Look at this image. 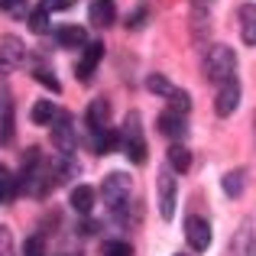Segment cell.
Here are the masks:
<instances>
[{"mask_svg":"<svg viewBox=\"0 0 256 256\" xmlns=\"http://www.w3.org/2000/svg\"><path fill=\"white\" fill-rule=\"evenodd\" d=\"M56 39H58V46H62V49H82V46H88L84 26H75V23L58 26V30H56Z\"/></svg>","mask_w":256,"mask_h":256,"instance_id":"12","label":"cell"},{"mask_svg":"<svg viewBox=\"0 0 256 256\" xmlns=\"http://www.w3.org/2000/svg\"><path fill=\"white\" fill-rule=\"evenodd\" d=\"M146 16H150V6H146V4H140L136 10H133L130 16H126V26H130V30H140V26L146 23Z\"/></svg>","mask_w":256,"mask_h":256,"instance_id":"28","label":"cell"},{"mask_svg":"<svg viewBox=\"0 0 256 256\" xmlns=\"http://www.w3.org/2000/svg\"><path fill=\"white\" fill-rule=\"evenodd\" d=\"M30 117H32V124L49 126V124H56L58 110H56V104H52V100H36V104H32V110H30Z\"/></svg>","mask_w":256,"mask_h":256,"instance_id":"18","label":"cell"},{"mask_svg":"<svg viewBox=\"0 0 256 256\" xmlns=\"http://www.w3.org/2000/svg\"><path fill=\"white\" fill-rule=\"evenodd\" d=\"M175 256H185V253H175Z\"/></svg>","mask_w":256,"mask_h":256,"instance_id":"33","label":"cell"},{"mask_svg":"<svg viewBox=\"0 0 256 256\" xmlns=\"http://www.w3.org/2000/svg\"><path fill=\"white\" fill-rule=\"evenodd\" d=\"M75 4V0H39V6H42V10H68V6Z\"/></svg>","mask_w":256,"mask_h":256,"instance_id":"31","label":"cell"},{"mask_svg":"<svg viewBox=\"0 0 256 256\" xmlns=\"http://www.w3.org/2000/svg\"><path fill=\"white\" fill-rule=\"evenodd\" d=\"M146 88H150L152 94H162V98H172V91H175L162 75H150V78H146Z\"/></svg>","mask_w":256,"mask_h":256,"instance_id":"23","label":"cell"},{"mask_svg":"<svg viewBox=\"0 0 256 256\" xmlns=\"http://www.w3.org/2000/svg\"><path fill=\"white\" fill-rule=\"evenodd\" d=\"M240 104V82L237 78H230V82H224L218 88V98H214V110H218V117H230L234 110H237Z\"/></svg>","mask_w":256,"mask_h":256,"instance_id":"8","label":"cell"},{"mask_svg":"<svg viewBox=\"0 0 256 256\" xmlns=\"http://www.w3.org/2000/svg\"><path fill=\"white\" fill-rule=\"evenodd\" d=\"M68 201H72V208H75L78 214H91V208H94V188L91 185H75V188H72V194H68Z\"/></svg>","mask_w":256,"mask_h":256,"instance_id":"16","label":"cell"},{"mask_svg":"<svg viewBox=\"0 0 256 256\" xmlns=\"http://www.w3.org/2000/svg\"><path fill=\"white\" fill-rule=\"evenodd\" d=\"M23 256H46V250H42V237H30L23 244Z\"/></svg>","mask_w":256,"mask_h":256,"instance_id":"30","label":"cell"},{"mask_svg":"<svg viewBox=\"0 0 256 256\" xmlns=\"http://www.w3.org/2000/svg\"><path fill=\"white\" fill-rule=\"evenodd\" d=\"M13 192H16V188H13V178L6 175V169H4V166H0V204H4V201L10 198Z\"/></svg>","mask_w":256,"mask_h":256,"instance_id":"29","label":"cell"},{"mask_svg":"<svg viewBox=\"0 0 256 256\" xmlns=\"http://www.w3.org/2000/svg\"><path fill=\"white\" fill-rule=\"evenodd\" d=\"M26 0H0V10H10V13H20Z\"/></svg>","mask_w":256,"mask_h":256,"instance_id":"32","label":"cell"},{"mask_svg":"<svg viewBox=\"0 0 256 256\" xmlns=\"http://www.w3.org/2000/svg\"><path fill=\"white\" fill-rule=\"evenodd\" d=\"M143 117H140L136 110H130L126 114V120H124V133H120V140H124V152L130 156V162H136V166H143L146 162V140H143Z\"/></svg>","mask_w":256,"mask_h":256,"instance_id":"2","label":"cell"},{"mask_svg":"<svg viewBox=\"0 0 256 256\" xmlns=\"http://www.w3.org/2000/svg\"><path fill=\"white\" fill-rule=\"evenodd\" d=\"M52 143L62 156H72L78 150V133H75V124H72V114H58L56 124H52Z\"/></svg>","mask_w":256,"mask_h":256,"instance_id":"4","label":"cell"},{"mask_svg":"<svg viewBox=\"0 0 256 256\" xmlns=\"http://www.w3.org/2000/svg\"><path fill=\"white\" fill-rule=\"evenodd\" d=\"M234 68H237V56H234L230 46H211L204 56V78L211 84H224L234 78Z\"/></svg>","mask_w":256,"mask_h":256,"instance_id":"1","label":"cell"},{"mask_svg":"<svg viewBox=\"0 0 256 256\" xmlns=\"http://www.w3.org/2000/svg\"><path fill=\"white\" fill-rule=\"evenodd\" d=\"M104 256H133V246L126 244V240H107Z\"/></svg>","mask_w":256,"mask_h":256,"instance_id":"25","label":"cell"},{"mask_svg":"<svg viewBox=\"0 0 256 256\" xmlns=\"http://www.w3.org/2000/svg\"><path fill=\"white\" fill-rule=\"evenodd\" d=\"M13 140V94L6 84H0V143Z\"/></svg>","mask_w":256,"mask_h":256,"instance_id":"10","label":"cell"},{"mask_svg":"<svg viewBox=\"0 0 256 256\" xmlns=\"http://www.w3.org/2000/svg\"><path fill=\"white\" fill-rule=\"evenodd\" d=\"M250 253H253V220L246 218L244 224L237 227V234H234L227 256H250Z\"/></svg>","mask_w":256,"mask_h":256,"instance_id":"11","label":"cell"},{"mask_svg":"<svg viewBox=\"0 0 256 256\" xmlns=\"http://www.w3.org/2000/svg\"><path fill=\"white\" fill-rule=\"evenodd\" d=\"M220 185H224V192L230 194V198H240V194H244V185H246V172H244V169H237V172H227Z\"/></svg>","mask_w":256,"mask_h":256,"instance_id":"21","label":"cell"},{"mask_svg":"<svg viewBox=\"0 0 256 256\" xmlns=\"http://www.w3.org/2000/svg\"><path fill=\"white\" fill-rule=\"evenodd\" d=\"M100 58H104V42H100V39L98 42H88L82 58H78V78H82V82H91V75L100 65Z\"/></svg>","mask_w":256,"mask_h":256,"instance_id":"9","label":"cell"},{"mask_svg":"<svg viewBox=\"0 0 256 256\" xmlns=\"http://www.w3.org/2000/svg\"><path fill=\"white\" fill-rule=\"evenodd\" d=\"M185 240L194 253H204L208 246H211V224H208L204 218H198V214H192V218L185 220Z\"/></svg>","mask_w":256,"mask_h":256,"instance_id":"6","label":"cell"},{"mask_svg":"<svg viewBox=\"0 0 256 256\" xmlns=\"http://www.w3.org/2000/svg\"><path fill=\"white\" fill-rule=\"evenodd\" d=\"M240 36L246 46H256V4L240 6Z\"/></svg>","mask_w":256,"mask_h":256,"instance_id":"15","label":"cell"},{"mask_svg":"<svg viewBox=\"0 0 256 256\" xmlns=\"http://www.w3.org/2000/svg\"><path fill=\"white\" fill-rule=\"evenodd\" d=\"M0 256H16V250H13V234L6 224H0Z\"/></svg>","mask_w":256,"mask_h":256,"instance_id":"27","label":"cell"},{"mask_svg":"<svg viewBox=\"0 0 256 256\" xmlns=\"http://www.w3.org/2000/svg\"><path fill=\"white\" fill-rule=\"evenodd\" d=\"M91 146H94V152H98V156H107V152H114V150L120 146V136L110 130V126H104V130H98V133H94Z\"/></svg>","mask_w":256,"mask_h":256,"instance_id":"17","label":"cell"},{"mask_svg":"<svg viewBox=\"0 0 256 256\" xmlns=\"http://www.w3.org/2000/svg\"><path fill=\"white\" fill-rule=\"evenodd\" d=\"M159 214H162V220L175 218V175H172V169H159Z\"/></svg>","mask_w":256,"mask_h":256,"instance_id":"7","label":"cell"},{"mask_svg":"<svg viewBox=\"0 0 256 256\" xmlns=\"http://www.w3.org/2000/svg\"><path fill=\"white\" fill-rule=\"evenodd\" d=\"M30 30L42 36V32L49 30V10H42V6H39V10H32L30 13Z\"/></svg>","mask_w":256,"mask_h":256,"instance_id":"24","label":"cell"},{"mask_svg":"<svg viewBox=\"0 0 256 256\" xmlns=\"http://www.w3.org/2000/svg\"><path fill=\"white\" fill-rule=\"evenodd\" d=\"M185 117L182 114H175V110H166V114H159V133L162 136H169V140H182L185 136Z\"/></svg>","mask_w":256,"mask_h":256,"instance_id":"13","label":"cell"},{"mask_svg":"<svg viewBox=\"0 0 256 256\" xmlns=\"http://www.w3.org/2000/svg\"><path fill=\"white\" fill-rule=\"evenodd\" d=\"M26 62V46L16 36H0V72H13Z\"/></svg>","mask_w":256,"mask_h":256,"instance_id":"5","label":"cell"},{"mask_svg":"<svg viewBox=\"0 0 256 256\" xmlns=\"http://www.w3.org/2000/svg\"><path fill=\"white\" fill-rule=\"evenodd\" d=\"M169 104H172V110H175V114H182V117H185V114L192 110V98H188V91H178V88L172 91Z\"/></svg>","mask_w":256,"mask_h":256,"instance_id":"22","label":"cell"},{"mask_svg":"<svg viewBox=\"0 0 256 256\" xmlns=\"http://www.w3.org/2000/svg\"><path fill=\"white\" fill-rule=\"evenodd\" d=\"M91 23L94 26H110L114 23V4L110 0H94L91 4Z\"/></svg>","mask_w":256,"mask_h":256,"instance_id":"20","label":"cell"},{"mask_svg":"<svg viewBox=\"0 0 256 256\" xmlns=\"http://www.w3.org/2000/svg\"><path fill=\"white\" fill-rule=\"evenodd\" d=\"M88 126H91V133H98V130H104L107 126V120H110V104H107L104 98H98V100H91L88 104Z\"/></svg>","mask_w":256,"mask_h":256,"instance_id":"14","label":"cell"},{"mask_svg":"<svg viewBox=\"0 0 256 256\" xmlns=\"http://www.w3.org/2000/svg\"><path fill=\"white\" fill-rule=\"evenodd\" d=\"M36 82H39V84H46L52 94H58V91H62V84H58V78L52 75V68H36Z\"/></svg>","mask_w":256,"mask_h":256,"instance_id":"26","label":"cell"},{"mask_svg":"<svg viewBox=\"0 0 256 256\" xmlns=\"http://www.w3.org/2000/svg\"><path fill=\"white\" fill-rule=\"evenodd\" d=\"M166 156H169V169H175V172H188L192 169V152H188L182 143H172Z\"/></svg>","mask_w":256,"mask_h":256,"instance_id":"19","label":"cell"},{"mask_svg":"<svg viewBox=\"0 0 256 256\" xmlns=\"http://www.w3.org/2000/svg\"><path fill=\"white\" fill-rule=\"evenodd\" d=\"M126 194H130V175L110 172L104 182H100V198H104V204L110 208L117 218H120V211H124V204H126Z\"/></svg>","mask_w":256,"mask_h":256,"instance_id":"3","label":"cell"}]
</instances>
